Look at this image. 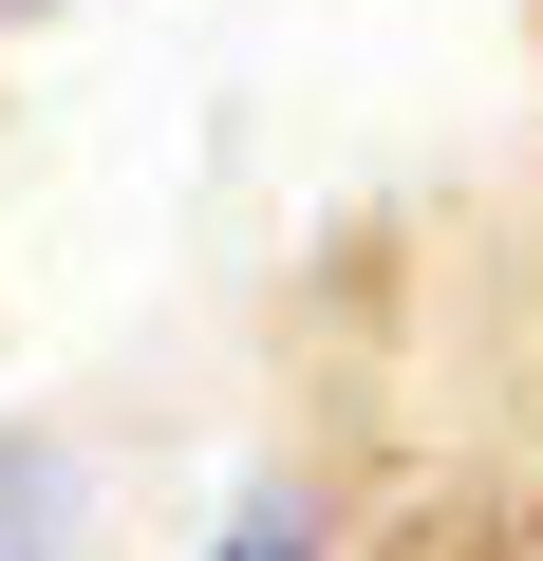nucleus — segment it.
Returning <instances> with one entry per match:
<instances>
[{
  "label": "nucleus",
  "mask_w": 543,
  "mask_h": 561,
  "mask_svg": "<svg viewBox=\"0 0 543 561\" xmlns=\"http://www.w3.org/2000/svg\"><path fill=\"white\" fill-rule=\"evenodd\" d=\"M225 561H301V542H282V524H262V542H225Z\"/></svg>",
  "instance_id": "f257e3e1"
}]
</instances>
